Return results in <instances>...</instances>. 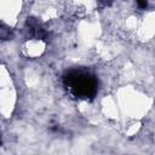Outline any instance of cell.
Here are the masks:
<instances>
[{
    "label": "cell",
    "mask_w": 155,
    "mask_h": 155,
    "mask_svg": "<svg viewBox=\"0 0 155 155\" xmlns=\"http://www.w3.org/2000/svg\"><path fill=\"white\" fill-rule=\"evenodd\" d=\"M64 88L76 99L92 101L98 93V78L86 68H74L63 75Z\"/></svg>",
    "instance_id": "1"
},
{
    "label": "cell",
    "mask_w": 155,
    "mask_h": 155,
    "mask_svg": "<svg viewBox=\"0 0 155 155\" xmlns=\"http://www.w3.org/2000/svg\"><path fill=\"white\" fill-rule=\"evenodd\" d=\"M12 38V31L10 30V28L0 25V39L2 40H8Z\"/></svg>",
    "instance_id": "2"
},
{
    "label": "cell",
    "mask_w": 155,
    "mask_h": 155,
    "mask_svg": "<svg viewBox=\"0 0 155 155\" xmlns=\"http://www.w3.org/2000/svg\"><path fill=\"white\" fill-rule=\"evenodd\" d=\"M137 5L139 8L145 10L148 7V0H137Z\"/></svg>",
    "instance_id": "3"
}]
</instances>
